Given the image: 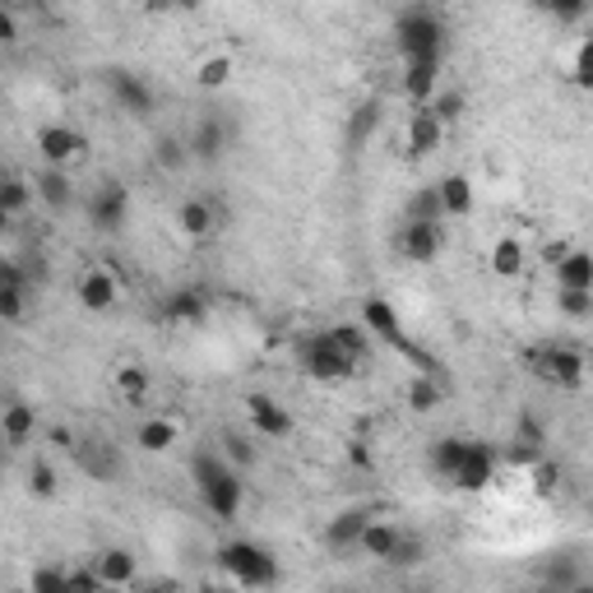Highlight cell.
Returning a JSON list of instances; mask_svg holds the SVG:
<instances>
[{
	"mask_svg": "<svg viewBox=\"0 0 593 593\" xmlns=\"http://www.w3.org/2000/svg\"><path fill=\"white\" fill-rule=\"evenodd\" d=\"M33 190H37V200L47 205L52 213H65L75 205V182H70V172H65V167H42Z\"/></svg>",
	"mask_w": 593,
	"mask_h": 593,
	"instance_id": "16",
	"label": "cell"
},
{
	"mask_svg": "<svg viewBox=\"0 0 593 593\" xmlns=\"http://www.w3.org/2000/svg\"><path fill=\"white\" fill-rule=\"evenodd\" d=\"M394 47L404 61H422V56H446V24L431 10H404L394 24Z\"/></svg>",
	"mask_w": 593,
	"mask_h": 593,
	"instance_id": "5",
	"label": "cell"
},
{
	"mask_svg": "<svg viewBox=\"0 0 593 593\" xmlns=\"http://www.w3.org/2000/svg\"><path fill=\"white\" fill-rule=\"evenodd\" d=\"M75 297H79V306H84V311H112V306L121 301V278L112 274V270H89V274H84L79 278V288H75Z\"/></svg>",
	"mask_w": 593,
	"mask_h": 593,
	"instance_id": "13",
	"label": "cell"
},
{
	"mask_svg": "<svg viewBox=\"0 0 593 593\" xmlns=\"http://www.w3.org/2000/svg\"><path fill=\"white\" fill-rule=\"evenodd\" d=\"M167 316H172V320H182V325L205 320V297H200V293H177V297L167 301Z\"/></svg>",
	"mask_w": 593,
	"mask_h": 593,
	"instance_id": "37",
	"label": "cell"
},
{
	"mask_svg": "<svg viewBox=\"0 0 593 593\" xmlns=\"http://www.w3.org/2000/svg\"><path fill=\"white\" fill-rule=\"evenodd\" d=\"M557 311H561L565 320H589V316H593V293L557 288Z\"/></svg>",
	"mask_w": 593,
	"mask_h": 593,
	"instance_id": "36",
	"label": "cell"
},
{
	"mask_svg": "<svg viewBox=\"0 0 593 593\" xmlns=\"http://www.w3.org/2000/svg\"><path fill=\"white\" fill-rule=\"evenodd\" d=\"M29 195H37V190H29V186H24V182H19V177H10V182H6V195H0V209H6V213L14 218L19 209H24V205H29Z\"/></svg>",
	"mask_w": 593,
	"mask_h": 593,
	"instance_id": "43",
	"label": "cell"
},
{
	"mask_svg": "<svg viewBox=\"0 0 593 593\" xmlns=\"http://www.w3.org/2000/svg\"><path fill=\"white\" fill-rule=\"evenodd\" d=\"M125 213H130V190L121 182H102L89 200V223L98 232H121L125 228Z\"/></svg>",
	"mask_w": 593,
	"mask_h": 593,
	"instance_id": "9",
	"label": "cell"
},
{
	"mask_svg": "<svg viewBox=\"0 0 593 593\" xmlns=\"http://www.w3.org/2000/svg\"><path fill=\"white\" fill-rule=\"evenodd\" d=\"M246 413H251L255 436H270V441H283V436H293V413L283 408L274 394H251Z\"/></svg>",
	"mask_w": 593,
	"mask_h": 593,
	"instance_id": "14",
	"label": "cell"
},
{
	"mask_svg": "<svg viewBox=\"0 0 593 593\" xmlns=\"http://www.w3.org/2000/svg\"><path fill=\"white\" fill-rule=\"evenodd\" d=\"M404 399H408V408L413 413H436V408H441V399H446V394H441V385H436L431 376H427V371H417V376L408 381V394H404Z\"/></svg>",
	"mask_w": 593,
	"mask_h": 593,
	"instance_id": "30",
	"label": "cell"
},
{
	"mask_svg": "<svg viewBox=\"0 0 593 593\" xmlns=\"http://www.w3.org/2000/svg\"><path fill=\"white\" fill-rule=\"evenodd\" d=\"M557 482H561V469H552V464H542V459H538V464H534V487L547 496V492H557Z\"/></svg>",
	"mask_w": 593,
	"mask_h": 593,
	"instance_id": "44",
	"label": "cell"
},
{
	"mask_svg": "<svg viewBox=\"0 0 593 593\" xmlns=\"http://www.w3.org/2000/svg\"><path fill=\"white\" fill-rule=\"evenodd\" d=\"M436 190H441L446 218H469L473 213V182L464 177V172H450V177H441V182H436Z\"/></svg>",
	"mask_w": 593,
	"mask_h": 593,
	"instance_id": "23",
	"label": "cell"
},
{
	"mask_svg": "<svg viewBox=\"0 0 593 593\" xmlns=\"http://www.w3.org/2000/svg\"><path fill=\"white\" fill-rule=\"evenodd\" d=\"M427 107H431V112L441 117V121H446V130H450V125H454L459 117H464V94H454V89L446 94V89H441V94H436V98H431Z\"/></svg>",
	"mask_w": 593,
	"mask_h": 593,
	"instance_id": "38",
	"label": "cell"
},
{
	"mask_svg": "<svg viewBox=\"0 0 593 593\" xmlns=\"http://www.w3.org/2000/svg\"><path fill=\"white\" fill-rule=\"evenodd\" d=\"M446 140V121L431 112V107H413V117H408V158H431L436 149H441Z\"/></svg>",
	"mask_w": 593,
	"mask_h": 593,
	"instance_id": "12",
	"label": "cell"
},
{
	"mask_svg": "<svg viewBox=\"0 0 593 593\" xmlns=\"http://www.w3.org/2000/svg\"><path fill=\"white\" fill-rule=\"evenodd\" d=\"M153 163L167 167V172H182V167L190 163V144L177 140V135H163L158 144H153Z\"/></svg>",
	"mask_w": 593,
	"mask_h": 593,
	"instance_id": "33",
	"label": "cell"
},
{
	"mask_svg": "<svg viewBox=\"0 0 593 593\" xmlns=\"http://www.w3.org/2000/svg\"><path fill=\"white\" fill-rule=\"evenodd\" d=\"M417 561H422V538H417V534H404L385 565H417Z\"/></svg>",
	"mask_w": 593,
	"mask_h": 593,
	"instance_id": "42",
	"label": "cell"
},
{
	"mask_svg": "<svg viewBox=\"0 0 593 593\" xmlns=\"http://www.w3.org/2000/svg\"><path fill=\"white\" fill-rule=\"evenodd\" d=\"M228 79H232V56H209V61L200 65V75H195V84H200L205 94H218Z\"/></svg>",
	"mask_w": 593,
	"mask_h": 593,
	"instance_id": "35",
	"label": "cell"
},
{
	"mask_svg": "<svg viewBox=\"0 0 593 593\" xmlns=\"http://www.w3.org/2000/svg\"><path fill=\"white\" fill-rule=\"evenodd\" d=\"M366 524H371V510H343V515L325 529V542L334 547V552H348V547H362Z\"/></svg>",
	"mask_w": 593,
	"mask_h": 593,
	"instance_id": "20",
	"label": "cell"
},
{
	"mask_svg": "<svg viewBox=\"0 0 593 593\" xmlns=\"http://www.w3.org/2000/svg\"><path fill=\"white\" fill-rule=\"evenodd\" d=\"M190 158H200V163H213L218 158V153H223V125H218V121H200V125H195L190 130Z\"/></svg>",
	"mask_w": 593,
	"mask_h": 593,
	"instance_id": "29",
	"label": "cell"
},
{
	"mask_svg": "<svg viewBox=\"0 0 593 593\" xmlns=\"http://www.w3.org/2000/svg\"><path fill=\"white\" fill-rule=\"evenodd\" d=\"M293 353H297V366L306 371V376H311V381H329V385L348 381L362 366V358L334 334V329H311V334H301L293 343Z\"/></svg>",
	"mask_w": 593,
	"mask_h": 593,
	"instance_id": "2",
	"label": "cell"
},
{
	"mask_svg": "<svg viewBox=\"0 0 593 593\" xmlns=\"http://www.w3.org/2000/svg\"><path fill=\"white\" fill-rule=\"evenodd\" d=\"M399 538H404V529H394V524H385V519H371L366 534H362V552L376 557V561H389V552L399 547Z\"/></svg>",
	"mask_w": 593,
	"mask_h": 593,
	"instance_id": "27",
	"label": "cell"
},
{
	"mask_svg": "<svg viewBox=\"0 0 593 593\" xmlns=\"http://www.w3.org/2000/svg\"><path fill=\"white\" fill-rule=\"evenodd\" d=\"M557 288H580V293H593V251H565L557 265Z\"/></svg>",
	"mask_w": 593,
	"mask_h": 593,
	"instance_id": "18",
	"label": "cell"
},
{
	"mask_svg": "<svg viewBox=\"0 0 593 593\" xmlns=\"http://www.w3.org/2000/svg\"><path fill=\"white\" fill-rule=\"evenodd\" d=\"M37 153L47 167H70L89 153V135L75 125H42L37 130Z\"/></svg>",
	"mask_w": 593,
	"mask_h": 593,
	"instance_id": "8",
	"label": "cell"
},
{
	"mask_svg": "<svg viewBox=\"0 0 593 593\" xmlns=\"http://www.w3.org/2000/svg\"><path fill=\"white\" fill-rule=\"evenodd\" d=\"M0 431H6V441L19 450V446H29V436L37 431V417L29 404H10L6 417H0Z\"/></svg>",
	"mask_w": 593,
	"mask_h": 593,
	"instance_id": "28",
	"label": "cell"
},
{
	"mask_svg": "<svg viewBox=\"0 0 593 593\" xmlns=\"http://www.w3.org/2000/svg\"><path fill=\"white\" fill-rule=\"evenodd\" d=\"M107 89H112L121 112H130V117H149L153 112V89H149L144 79L130 75V70H112V75H107Z\"/></svg>",
	"mask_w": 593,
	"mask_h": 593,
	"instance_id": "15",
	"label": "cell"
},
{
	"mask_svg": "<svg viewBox=\"0 0 593 593\" xmlns=\"http://www.w3.org/2000/svg\"><path fill=\"white\" fill-rule=\"evenodd\" d=\"M177 6H182V10H200V6H205V0H177Z\"/></svg>",
	"mask_w": 593,
	"mask_h": 593,
	"instance_id": "47",
	"label": "cell"
},
{
	"mask_svg": "<svg viewBox=\"0 0 593 593\" xmlns=\"http://www.w3.org/2000/svg\"><path fill=\"white\" fill-rule=\"evenodd\" d=\"M218 570L241 584V589H270L278 584V561L270 547H260V542H246V538H232L218 547Z\"/></svg>",
	"mask_w": 593,
	"mask_h": 593,
	"instance_id": "3",
	"label": "cell"
},
{
	"mask_svg": "<svg viewBox=\"0 0 593 593\" xmlns=\"http://www.w3.org/2000/svg\"><path fill=\"white\" fill-rule=\"evenodd\" d=\"M29 492L33 496H56V469L47 464V459H37V464L29 469Z\"/></svg>",
	"mask_w": 593,
	"mask_h": 593,
	"instance_id": "40",
	"label": "cell"
},
{
	"mask_svg": "<svg viewBox=\"0 0 593 593\" xmlns=\"http://www.w3.org/2000/svg\"><path fill=\"white\" fill-rule=\"evenodd\" d=\"M464 446H469L464 436H441V441L431 446V473L450 482V477H454V469H459V459H464Z\"/></svg>",
	"mask_w": 593,
	"mask_h": 593,
	"instance_id": "31",
	"label": "cell"
},
{
	"mask_svg": "<svg viewBox=\"0 0 593 593\" xmlns=\"http://www.w3.org/2000/svg\"><path fill=\"white\" fill-rule=\"evenodd\" d=\"M404 218H408V223H446V205H441V190H436V186H422V190H413V200L404 205Z\"/></svg>",
	"mask_w": 593,
	"mask_h": 593,
	"instance_id": "26",
	"label": "cell"
},
{
	"mask_svg": "<svg viewBox=\"0 0 593 593\" xmlns=\"http://www.w3.org/2000/svg\"><path fill=\"white\" fill-rule=\"evenodd\" d=\"M492 477H496V450L482 446V441H469V446H464V459H459V469H454V477H450V487H459V492H482Z\"/></svg>",
	"mask_w": 593,
	"mask_h": 593,
	"instance_id": "10",
	"label": "cell"
},
{
	"mask_svg": "<svg viewBox=\"0 0 593 593\" xmlns=\"http://www.w3.org/2000/svg\"><path fill=\"white\" fill-rule=\"evenodd\" d=\"M70 454H75V464L89 477H98V482H107L117 473V454H112V446H107V441H75Z\"/></svg>",
	"mask_w": 593,
	"mask_h": 593,
	"instance_id": "21",
	"label": "cell"
},
{
	"mask_svg": "<svg viewBox=\"0 0 593 593\" xmlns=\"http://www.w3.org/2000/svg\"><path fill=\"white\" fill-rule=\"evenodd\" d=\"M524 265H529V251H524V241H519V237H501L496 246H492V274H501V278H519Z\"/></svg>",
	"mask_w": 593,
	"mask_h": 593,
	"instance_id": "25",
	"label": "cell"
},
{
	"mask_svg": "<svg viewBox=\"0 0 593 593\" xmlns=\"http://www.w3.org/2000/svg\"><path fill=\"white\" fill-rule=\"evenodd\" d=\"M362 325L371 329V339H376V343L394 348V353H399V358L417 362V366H422L427 376H431V358L417 353V343L404 334V320H399V311H394V306H389L385 297H366V301H362Z\"/></svg>",
	"mask_w": 593,
	"mask_h": 593,
	"instance_id": "6",
	"label": "cell"
},
{
	"mask_svg": "<svg viewBox=\"0 0 593 593\" xmlns=\"http://www.w3.org/2000/svg\"><path fill=\"white\" fill-rule=\"evenodd\" d=\"M524 366H529L538 381L557 385V389H580L584 376H589L584 353L580 348H570V343H538V348L524 353Z\"/></svg>",
	"mask_w": 593,
	"mask_h": 593,
	"instance_id": "4",
	"label": "cell"
},
{
	"mask_svg": "<svg viewBox=\"0 0 593 593\" xmlns=\"http://www.w3.org/2000/svg\"><path fill=\"white\" fill-rule=\"evenodd\" d=\"M190 477H195V492H200L205 510L213 519H237L241 510V477H237V464L223 454V450H195L190 454Z\"/></svg>",
	"mask_w": 593,
	"mask_h": 593,
	"instance_id": "1",
	"label": "cell"
},
{
	"mask_svg": "<svg viewBox=\"0 0 593 593\" xmlns=\"http://www.w3.org/2000/svg\"><path fill=\"white\" fill-rule=\"evenodd\" d=\"M177 228H182L190 241H209V237L218 232V213H213L209 200H186V205L177 209Z\"/></svg>",
	"mask_w": 593,
	"mask_h": 593,
	"instance_id": "22",
	"label": "cell"
},
{
	"mask_svg": "<svg viewBox=\"0 0 593 593\" xmlns=\"http://www.w3.org/2000/svg\"><path fill=\"white\" fill-rule=\"evenodd\" d=\"M441 65H446V56L404 61V98L413 107H427L436 94H441Z\"/></svg>",
	"mask_w": 593,
	"mask_h": 593,
	"instance_id": "11",
	"label": "cell"
},
{
	"mask_svg": "<svg viewBox=\"0 0 593 593\" xmlns=\"http://www.w3.org/2000/svg\"><path fill=\"white\" fill-rule=\"evenodd\" d=\"M570 84L584 94H593V33L575 47V56H570Z\"/></svg>",
	"mask_w": 593,
	"mask_h": 593,
	"instance_id": "34",
	"label": "cell"
},
{
	"mask_svg": "<svg viewBox=\"0 0 593 593\" xmlns=\"http://www.w3.org/2000/svg\"><path fill=\"white\" fill-rule=\"evenodd\" d=\"M223 446H228L223 454L232 459V464H251V459H255V454H251V446H246V441H241V436H228V441H223Z\"/></svg>",
	"mask_w": 593,
	"mask_h": 593,
	"instance_id": "45",
	"label": "cell"
},
{
	"mask_svg": "<svg viewBox=\"0 0 593 593\" xmlns=\"http://www.w3.org/2000/svg\"><path fill=\"white\" fill-rule=\"evenodd\" d=\"M538 10H547V14H557L561 24H575V19H584V10L593 6V0H534Z\"/></svg>",
	"mask_w": 593,
	"mask_h": 593,
	"instance_id": "39",
	"label": "cell"
},
{
	"mask_svg": "<svg viewBox=\"0 0 593 593\" xmlns=\"http://www.w3.org/2000/svg\"><path fill=\"white\" fill-rule=\"evenodd\" d=\"M94 565H98V575H102L107 589H130L135 584V557H130L125 547H107V552L94 557Z\"/></svg>",
	"mask_w": 593,
	"mask_h": 593,
	"instance_id": "19",
	"label": "cell"
},
{
	"mask_svg": "<svg viewBox=\"0 0 593 593\" xmlns=\"http://www.w3.org/2000/svg\"><path fill=\"white\" fill-rule=\"evenodd\" d=\"M149 371L144 366H121L117 371V394H121V399L125 404H149Z\"/></svg>",
	"mask_w": 593,
	"mask_h": 593,
	"instance_id": "32",
	"label": "cell"
},
{
	"mask_svg": "<svg viewBox=\"0 0 593 593\" xmlns=\"http://www.w3.org/2000/svg\"><path fill=\"white\" fill-rule=\"evenodd\" d=\"M366 130H376V107H362L358 121H353V144H362Z\"/></svg>",
	"mask_w": 593,
	"mask_h": 593,
	"instance_id": "46",
	"label": "cell"
},
{
	"mask_svg": "<svg viewBox=\"0 0 593 593\" xmlns=\"http://www.w3.org/2000/svg\"><path fill=\"white\" fill-rule=\"evenodd\" d=\"M24 297H29V274L10 260V265L0 270V320L6 325L24 320Z\"/></svg>",
	"mask_w": 593,
	"mask_h": 593,
	"instance_id": "17",
	"label": "cell"
},
{
	"mask_svg": "<svg viewBox=\"0 0 593 593\" xmlns=\"http://www.w3.org/2000/svg\"><path fill=\"white\" fill-rule=\"evenodd\" d=\"M505 459H510L515 469H534L538 459H542V446H538V441H524V436H515L510 450H505Z\"/></svg>",
	"mask_w": 593,
	"mask_h": 593,
	"instance_id": "41",
	"label": "cell"
},
{
	"mask_svg": "<svg viewBox=\"0 0 593 593\" xmlns=\"http://www.w3.org/2000/svg\"><path fill=\"white\" fill-rule=\"evenodd\" d=\"M394 251H399V260H408V265H431L436 255L446 251V223H399V232H394Z\"/></svg>",
	"mask_w": 593,
	"mask_h": 593,
	"instance_id": "7",
	"label": "cell"
},
{
	"mask_svg": "<svg viewBox=\"0 0 593 593\" xmlns=\"http://www.w3.org/2000/svg\"><path fill=\"white\" fill-rule=\"evenodd\" d=\"M177 422L172 417H144L140 422V431H135V446L140 450H149V454H167L172 446H177Z\"/></svg>",
	"mask_w": 593,
	"mask_h": 593,
	"instance_id": "24",
	"label": "cell"
}]
</instances>
